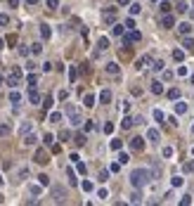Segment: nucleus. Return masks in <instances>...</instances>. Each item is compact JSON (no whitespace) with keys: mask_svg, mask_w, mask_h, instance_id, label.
Returning <instances> with one entry per match:
<instances>
[{"mask_svg":"<svg viewBox=\"0 0 194 206\" xmlns=\"http://www.w3.org/2000/svg\"><path fill=\"white\" fill-rule=\"evenodd\" d=\"M149 178H151V173L147 168H137V171L130 173V185H133V187H145V185L149 183Z\"/></svg>","mask_w":194,"mask_h":206,"instance_id":"f257e3e1","label":"nucleus"},{"mask_svg":"<svg viewBox=\"0 0 194 206\" xmlns=\"http://www.w3.org/2000/svg\"><path fill=\"white\" fill-rule=\"evenodd\" d=\"M19 81H22V69H19V66H12L10 76H7V85H10V88H17V85H19Z\"/></svg>","mask_w":194,"mask_h":206,"instance_id":"f03ea898","label":"nucleus"},{"mask_svg":"<svg viewBox=\"0 0 194 206\" xmlns=\"http://www.w3.org/2000/svg\"><path fill=\"white\" fill-rule=\"evenodd\" d=\"M66 114H69V119H71V123H74V126H78V123L83 121L81 111H78V109H76L74 104H69V107H66Z\"/></svg>","mask_w":194,"mask_h":206,"instance_id":"7ed1b4c3","label":"nucleus"},{"mask_svg":"<svg viewBox=\"0 0 194 206\" xmlns=\"http://www.w3.org/2000/svg\"><path fill=\"white\" fill-rule=\"evenodd\" d=\"M64 197H66V190H64V187H52V199L57 201V204H62Z\"/></svg>","mask_w":194,"mask_h":206,"instance_id":"20e7f679","label":"nucleus"},{"mask_svg":"<svg viewBox=\"0 0 194 206\" xmlns=\"http://www.w3.org/2000/svg\"><path fill=\"white\" fill-rule=\"evenodd\" d=\"M130 147H133L135 152H142V149H145V140H142V137H133V140H130Z\"/></svg>","mask_w":194,"mask_h":206,"instance_id":"39448f33","label":"nucleus"},{"mask_svg":"<svg viewBox=\"0 0 194 206\" xmlns=\"http://www.w3.org/2000/svg\"><path fill=\"white\" fill-rule=\"evenodd\" d=\"M104 69H107V74H109V76H119V74H121V66H119V64H114V62H109V64L104 66Z\"/></svg>","mask_w":194,"mask_h":206,"instance_id":"423d86ee","label":"nucleus"},{"mask_svg":"<svg viewBox=\"0 0 194 206\" xmlns=\"http://www.w3.org/2000/svg\"><path fill=\"white\" fill-rule=\"evenodd\" d=\"M48 161H50L48 152H45V149H38L36 152V163H48Z\"/></svg>","mask_w":194,"mask_h":206,"instance_id":"0eeeda50","label":"nucleus"},{"mask_svg":"<svg viewBox=\"0 0 194 206\" xmlns=\"http://www.w3.org/2000/svg\"><path fill=\"white\" fill-rule=\"evenodd\" d=\"M140 38H142V36H140V33H137V31H130L128 36H125V38H123V43H125V45H128V43H137V40H140Z\"/></svg>","mask_w":194,"mask_h":206,"instance_id":"6e6552de","label":"nucleus"},{"mask_svg":"<svg viewBox=\"0 0 194 206\" xmlns=\"http://www.w3.org/2000/svg\"><path fill=\"white\" fill-rule=\"evenodd\" d=\"M114 19H116V10H109V12H104V24H114Z\"/></svg>","mask_w":194,"mask_h":206,"instance_id":"1a4fd4ad","label":"nucleus"},{"mask_svg":"<svg viewBox=\"0 0 194 206\" xmlns=\"http://www.w3.org/2000/svg\"><path fill=\"white\" fill-rule=\"evenodd\" d=\"M147 137H149L151 142H159V130L156 128H149V130H147Z\"/></svg>","mask_w":194,"mask_h":206,"instance_id":"9d476101","label":"nucleus"},{"mask_svg":"<svg viewBox=\"0 0 194 206\" xmlns=\"http://www.w3.org/2000/svg\"><path fill=\"white\" fill-rule=\"evenodd\" d=\"M109 48V40L107 38H100V43H97V52H102V50H107ZM97 52H95V57H97Z\"/></svg>","mask_w":194,"mask_h":206,"instance_id":"9b49d317","label":"nucleus"},{"mask_svg":"<svg viewBox=\"0 0 194 206\" xmlns=\"http://www.w3.org/2000/svg\"><path fill=\"white\" fill-rule=\"evenodd\" d=\"M151 92H154V95H161V92H163V85L159 81H154V83H151Z\"/></svg>","mask_w":194,"mask_h":206,"instance_id":"f8f14e48","label":"nucleus"},{"mask_svg":"<svg viewBox=\"0 0 194 206\" xmlns=\"http://www.w3.org/2000/svg\"><path fill=\"white\" fill-rule=\"evenodd\" d=\"M100 100H102V104L111 102V92H109V90H102V92H100Z\"/></svg>","mask_w":194,"mask_h":206,"instance_id":"ddd939ff","label":"nucleus"},{"mask_svg":"<svg viewBox=\"0 0 194 206\" xmlns=\"http://www.w3.org/2000/svg\"><path fill=\"white\" fill-rule=\"evenodd\" d=\"M28 100H31V104H38V100H40V95H38V92H36V90L31 88V90H28Z\"/></svg>","mask_w":194,"mask_h":206,"instance_id":"4468645a","label":"nucleus"},{"mask_svg":"<svg viewBox=\"0 0 194 206\" xmlns=\"http://www.w3.org/2000/svg\"><path fill=\"white\" fill-rule=\"evenodd\" d=\"M36 135H33V133H31V135H28V133H26V135H24V145H36Z\"/></svg>","mask_w":194,"mask_h":206,"instance_id":"2eb2a0df","label":"nucleus"},{"mask_svg":"<svg viewBox=\"0 0 194 206\" xmlns=\"http://www.w3.org/2000/svg\"><path fill=\"white\" fill-rule=\"evenodd\" d=\"M133 126H135V119L125 116V119H123V123H121V128H133Z\"/></svg>","mask_w":194,"mask_h":206,"instance_id":"dca6fc26","label":"nucleus"},{"mask_svg":"<svg viewBox=\"0 0 194 206\" xmlns=\"http://www.w3.org/2000/svg\"><path fill=\"white\" fill-rule=\"evenodd\" d=\"M147 64H149V57H140V59H137V64H135V66H137V69H145Z\"/></svg>","mask_w":194,"mask_h":206,"instance_id":"f3484780","label":"nucleus"},{"mask_svg":"<svg viewBox=\"0 0 194 206\" xmlns=\"http://www.w3.org/2000/svg\"><path fill=\"white\" fill-rule=\"evenodd\" d=\"M161 24H163V28H171V26H173V17H171V14H166Z\"/></svg>","mask_w":194,"mask_h":206,"instance_id":"a211bd4d","label":"nucleus"},{"mask_svg":"<svg viewBox=\"0 0 194 206\" xmlns=\"http://www.w3.org/2000/svg\"><path fill=\"white\" fill-rule=\"evenodd\" d=\"M5 135H10V123H3V126H0V137H5Z\"/></svg>","mask_w":194,"mask_h":206,"instance_id":"6ab92c4d","label":"nucleus"},{"mask_svg":"<svg viewBox=\"0 0 194 206\" xmlns=\"http://www.w3.org/2000/svg\"><path fill=\"white\" fill-rule=\"evenodd\" d=\"M173 59H175V62H182L185 59V52H182V50H175V52H173Z\"/></svg>","mask_w":194,"mask_h":206,"instance_id":"aec40b11","label":"nucleus"},{"mask_svg":"<svg viewBox=\"0 0 194 206\" xmlns=\"http://www.w3.org/2000/svg\"><path fill=\"white\" fill-rule=\"evenodd\" d=\"M28 178V168H19V173H17V180H24Z\"/></svg>","mask_w":194,"mask_h":206,"instance_id":"412c9836","label":"nucleus"},{"mask_svg":"<svg viewBox=\"0 0 194 206\" xmlns=\"http://www.w3.org/2000/svg\"><path fill=\"white\" fill-rule=\"evenodd\" d=\"M175 111H178V114H185V111H187V104H185V102H178V104H175Z\"/></svg>","mask_w":194,"mask_h":206,"instance_id":"4be33fe9","label":"nucleus"},{"mask_svg":"<svg viewBox=\"0 0 194 206\" xmlns=\"http://www.w3.org/2000/svg\"><path fill=\"white\" fill-rule=\"evenodd\" d=\"M66 175H69V183H71V185H76V183H78V180H76V173L71 171V168H66Z\"/></svg>","mask_w":194,"mask_h":206,"instance_id":"5701e85b","label":"nucleus"},{"mask_svg":"<svg viewBox=\"0 0 194 206\" xmlns=\"http://www.w3.org/2000/svg\"><path fill=\"white\" fill-rule=\"evenodd\" d=\"M40 33H43V38H50V33H52V31H50L48 24H43V26H40Z\"/></svg>","mask_w":194,"mask_h":206,"instance_id":"b1692460","label":"nucleus"},{"mask_svg":"<svg viewBox=\"0 0 194 206\" xmlns=\"http://www.w3.org/2000/svg\"><path fill=\"white\" fill-rule=\"evenodd\" d=\"M83 104H85V107H92V104H95V97H92V95H85V97H83Z\"/></svg>","mask_w":194,"mask_h":206,"instance_id":"393cba45","label":"nucleus"},{"mask_svg":"<svg viewBox=\"0 0 194 206\" xmlns=\"http://www.w3.org/2000/svg\"><path fill=\"white\" fill-rule=\"evenodd\" d=\"M182 45H185V50H194V40H192V38H185Z\"/></svg>","mask_w":194,"mask_h":206,"instance_id":"a878e982","label":"nucleus"},{"mask_svg":"<svg viewBox=\"0 0 194 206\" xmlns=\"http://www.w3.org/2000/svg\"><path fill=\"white\" fill-rule=\"evenodd\" d=\"M154 119H156L159 123H163V111L161 109H154Z\"/></svg>","mask_w":194,"mask_h":206,"instance_id":"bb28decb","label":"nucleus"},{"mask_svg":"<svg viewBox=\"0 0 194 206\" xmlns=\"http://www.w3.org/2000/svg\"><path fill=\"white\" fill-rule=\"evenodd\" d=\"M168 97H171V100H178L180 97V90H178V88H173V90L168 92Z\"/></svg>","mask_w":194,"mask_h":206,"instance_id":"cd10ccee","label":"nucleus"},{"mask_svg":"<svg viewBox=\"0 0 194 206\" xmlns=\"http://www.w3.org/2000/svg\"><path fill=\"white\" fill-rule=\"evenodd\" d=\"M50 121H52V123H59V121H62V114H57V111L50 114Z\"/></svg>","mask_w":194,"mask_h":206,"instance_id":"c85d7f7f","label":"nucleus"},{"mask_svg":"<svg viewBox=\"0 0 194 206\" xmlns=\"http://www.w3.org/2000/svg\"><path fill=\"white\" fill-rule=\"evenodd\" d=\"M81 187H83L85 192H92V183H90V180H83V185H81Z\"/></svg>","mask_w":194,"mask_h":206,"instance_id":"c756f323","label":"nucleus"},{"mask_svg":"<svg viewBox=\"0 0 194 206\" xmlns=\"http://www.w3.org/2000/svg\"><path fill=\"white\" fill-rule=\"evenodd\" d=\"M40 50H43V45H40V43H33V48H31L33 54H40Z\"/></svg>","mask_w":194,"mask_h":206,"instance_id":"7c9ffc66","label":"nucleus"},{"mask_svg":"<svg viewBox=\"0 0 194 206\" xmlns=\"http://www.w3.org/2000/svg\"><path fill=\"white\" fill-rule=\"evenodd\" d=\"M31 128H33V126L28 123V121H26V123H22V135H26V133H28V130H31Z\"/></svg>","mask_w":194,"mask_h":206,"instance_id":"2f4dec72","label":"nucleus"},{"mask_svg":"<svg viewBox=\"0 0 194 206\" xmlns=\"http://www.w3.org/2000/svg\"><path fill=\"white\" fill-rule=\"evenodd\" d=\"M7 24H10V17H7V14H0V26H7Z\"/></svg>","mask_w":194,"mask_h":206,"instance_id":"473e14b6","label":"nucleus"},{"mask_svg":"<svg viewBox=\"0 0 194 206\" xmlns=\"http://www.w3.org/2000/svg\"><path fill=\"white\" fill-rule=\"evenodd\" d=\"M19 100H22V95H19V92H12V95H10V102H19Z\"/></svg>","mask_w":194,"mask_h":206,"instance_id":"72a5a7b5","label":"nucleus"},{"mask_svg":"<svg viewBox=\"0 0 194 206\" xmlns=\"http://www.w3.org/2000/svg\"><path fill=\"white\" fill-rule=\"evenodd\" d=\"M76 145H78V147H81V145H85V135H76Z\"/></svg>","mask_w":194,"mask_h":206,"instance_id":"f704fd0d","label":"nucleus"},{"mask_svg":"<svg viewBox=\"0 0 194 206\" xmlns=\"http://www.w3.org/2000/svg\"><path fill=\"white\" fill-rule=\"evenodd\" d=\"M130 201H133V204H140V201H142V197L137 194V192H135V194H130Z\"/></svg>","mask_w":194,"mask_h":206,"instance_id":"c9c22d12","label":"nucleus"},{"mask_svg":"<svg viewBox=\"0 0 194 206\" xmlns=\"http://www.w3.org/2000/svg\"><path fill=\"white\" fill-rule=\"evenodd\" d=\"M5 43H7V45H14V43H17V36H14V33H10V36H7V40H5Z\"/></svg>","mask_w":194,"mask_h":206,"instance_id":"e433bc0d","label":"nucleus"},{"mask_svg":"<svg viewBox=\"0 0 194 206\" xmlns=\"http://www.w3.org/2000/svg\"><path fill=\"white\" fill-rule=\"evenodd\" d=\"M189 28H192V26H189V24H180V33H185V36H187V33H189Z\"/></svg>","mask_w":194,"mask_h":206,"instance_id":"4c0bfd02","label":"nucleus"},{"mask_svg":"<svg viewBox=\"0 0 194 206\" xmlns=\"http://www.w3.org/2000/svg\"><path fill=\"white\" fill-rule=\"evenodd\" d=\"M45 5H48L50 10H57V0H45Z\"/></svg>","mask_w":194,"mask_h":206,"instance_id":"58836bf2","label":"nucleus"},{"mask_svg":"<svg viewBox=\"0 0 194 206\" xmlns=\"http://www.w3.org/2000/svg\"><path fill=\"white\" fill-rule=\"evenodd\" d=\"M26 81H28V85H31V88H36V81H38V78H36V76H33V74H31V76H28Z\"/></svg>","mask_w":194,"mask_h":206,"instance_id":"ea45409f","label":"nucleus"},{"mask_svg":"<svg viewBox=\"0 0 194 206\" xmlns=\"http://www.w3.org/2000/svg\"><path fill=\"white\" fill-rule=\"evenodd\" d=\"M163 157H173V147H163Z\"/></svg>","mask_w":194,"mask_h":206,"instance_id":"a19ab883","label":"nucleus"},{"mask_svg":"<svg viewBox=\"0 0 194 206\" xmlns=\"http://www.w3.org/2000/svg\"><path fill=\"white\" fill-rule=\"evenodd\" d=\"M59 140H64V142L69 140V130H62V133H59Z\"/></svg>","mask_w":194,"mask_h":206,"instance_id":"79ce46f5","label":"nucleus"},{"mask_svg":"<svg viewBox=\"0 0 194 206\" xmlns=\"http://www.w3.org/2000/svg\"><path fill=\"white\" fill-rule=\"evenodd\" d=\"M114 33H116V36H121V33H123V26H121V24H116V26H114Z\"/></svg>","mask_w":194,"mask_h":206,"instance_id":"37998d69","label":"nucleus"},{"mask_svg":"<svg viewBox=\"0 0 194 206\" xmlns=\"http://www.w3.org/2000/svg\"><path fill=\"white\" fill-rule=\"evenodd\" d=\"M97 197H100V199H107L109 192H107V190H100V192H97Z\"/></svg>","mask_w":194,"mask_h":206,"instance_id":"c03bdc74","label":"nucleus"},{"mask_svg":"<svg viewBox=\"0 0 194 206\" xmlns=\"http://www.w3.org/2000/svg\"><path fill=\"white\" fill-rule=\"evenodd\" d=\"M38 178H40V185H50V178H48V175H38Z\"/></svg>","mask_w":194,"mask_h":206,"instance_id":"a18cd8bd","label":"nucleus"},{"mask_svg":"<svg viewBox=\"0 0 194 206\" xmlns=\"http://www.w3.org/2000/svg\"><path fill=\"white\" fill-rule=\"evenodd\" d=\"M161 69H163V62H161V59L154 62V71H161Z\"/></svg>","mask_w":194,"mask_h":206,"instance_id":"49530a36","label":"nucleus"},{"mask_svg":"<svg viewBox=\"0 0 194 206\" xmlns=\"http://www.w3.org/2000/svg\"><path fill=\"white\" fill-rule=\"evenodd\" d=\"M43 140H45V145H52V142H54V137H52V135H50V133H48V135H45Z\"/></svg>","mask_w":194,"mask_h":206,"instance_id":"de8ad7c7","label":"nucleus"},{"mask_svg":"<svg viewBox=\"0 0 194 206\" xmlns=\"http://www.w3.org/2000/svg\"><path fill=\"white\" fill-rule=\"evenodd\" d=\"M111 149H121V140H111Z\"/></svg>","mask_w":194,"mask_h":206,"instance_id":"09e8293b","label":"nucleus"},{"mask_svg":"<svg viewBox=\"0 0 194 206\" xmlns=\"http://www.w3.org/2000/svg\"><path fill=\"white\" fill-rule=\"evenodd\" d=\"M130 12H133V14H137V12H140V5H137V3H135V5H130Z\"/></svg>","mask_w":194,"mask_h":206,"instance_id":"8fccbe9b","label":"nucleus"},{"mask_svg":"<svg viewBox=\"0 0 194 206\" xmlns=\"http://www.w3.org/2000/svg\"><path fill=\"white\" fill-rule=\"evenodd\" d=\"M182 185V178H173V187H180Z\"/></svg>","mask_w":194,"mask_h":206,"instance_id":"3c124183","label":"nucleus"},{"mask_svg":"<svg viewBox=\"0 0 194 206\" xmlns=\"http://www.w3.org/2000/svg\"><path fill=\"white\" fill-rule=\"evenodd\" d=\"M109 178V171H100V180H107Z\"/></svg>","mask_w":194,"mask_h":206,"instance_id":"603ef678","label":"nucleus"},{"mask_svg":"<svg viewBox=\"0 0 194 206\" xmlns=\"http://www.w3.org/2000/svg\"><path fill=\"white\" fill-rule=\"evenodd\" d=\"M69 78H71V81H76V69H74V66L69 69Z\"/></svg>","mask_w":194,"mask_h":206,"instance_id":"864d4df0","label":"nucleus"},{"mask_svg":"<svg viewBox=\"0 0 194 206\" xmlns=\"http://www.w3.org/2000/svg\"><path fill=\"white\" fill-rule=\"evenodd\" d=\"M69 97V90H59V100H66Z\"/></svg>","mask_w":194,"mask_h":206,"instance_id":"5fc2aeb1","label":"nucleus"},{"mask_svg":"<svg viewBox=\"0 0 194 206\" xmlns=\"http://www.w3.org/2000/svg\"><path fill=\"white\" fill-rule=\"evenodd\" d=\"M7 5H10V7H17V5H19V0H7Z\"/></svg>","mask_w":194,"mask_h":206,"instance_id":"6e6d98bb","label":"nucleus"},{"mask_svg":"<svg viewBox=\"0 0 194 206\" xmlns=\"http://www.w3.org/2000/svg\"><path fill=\"white\" fill-rule=\"evenodd\" d=\"M119 3H121V5H128V3H130V0H119Z\"/></svg>","mask_w":194,"mask_h":206,"instance_id":"4d7b16f0","label":"nucleus"},{"mask_svg":"<svg viewBox=\"0 0 194 206\" xmlns=\"http://www.w3.org/2000/svg\"><path fill=\"white\" fill-rule=\"evenodd\" d=\"M26 3H28V5H36V3H38V0H26Z\"/></svg>","mask_w":194,"mask_h":206,"instance_id":"13d9d810","label":"nucleus"},{"mask_svg":"<svg viewBox=\"0 0 194 206\" xmlns=\"http://www.w3.org/2000/svg\"><path fill=\"white\" fill-rule=\"evenodd\" d=\"M3 48H5V43H3V40H0V50H3Z\"/></svg>","mask_w":194,"mask_h":206,"instance_id":"bf43d9fd","label":"nucleus"},{"mask_svg":"<svg viewBox=\"0 0 194 206\" xmlns=\"http://www.w3.org/2000/svg\"><path fill=\"white\" fill-rule=\"evenodd\" d=\"M0 85H3V76H0Z\"/></svg>","mask_w":194,"mask_h":206,"instance_id":"052dcab7","label":"nucleus"},{"mask_svg":"<svg viewBox=\"0 0 194 206\" xmlns=\"http://www.w3.org/2000/svg\"><path fill=\"white\" fill-rule=\"evenodd\" d=\"M192 83H194V74H192Z\"/></svg>","mask_w":194,"mask_h":206,"instance_id":"680f3d73","label":"nucleus"},{"mask_svg":"<svg viewBox=\"0 0 194 206\" xmlns=\"http://www.w3.org/2000/svg\"><path fill=\"white\" fill-rule=\"evenodd\" d=\"M0 185H3V178H0Z\"/></svg>","mask_w":194,"mask_h":206,"instance_id":"e2e57ef3","label":"nucleus"}]
</instances>
